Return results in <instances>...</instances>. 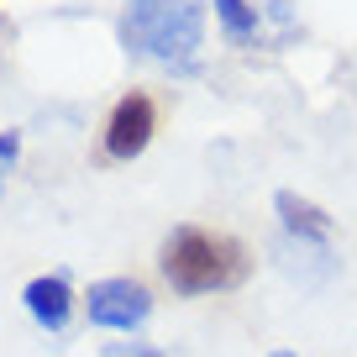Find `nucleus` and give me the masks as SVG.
<instances>
[{"instance_id": "f03ea898", "label": "nucleus", "mask_w": 357, "mask_h": 357, "mask_svg": "<svg viewBox=\"0 0 357 357\" xmlns=\"http://www.w3.org/2000/svg\"><path fill=\"white\" fill-rule=\"evenodd\" d=\"M158 268L174 284V294H215L247 279V247L205 226H174L158 252Z\"/></svg>"}, {"instance_id": "1a4fd4ad", "label": "nucleus", "mask_w": 357, "mask_h": 357, "mask_svg": "<svg viewBox=\"0 0 357 357\" xmlns=\"http://www.w3.org/2000/svg\"><path fill=\"white\" fill-rule=\"evenodd\" d=\"M105 357H163L153 347H105Z\"/></svg>"}, {"instance_id": "9d476101", "label": "nucleus", "mask_w": 357, "mask_h": 357, "mask_svg": "<svg viewBox=\"0 0 357 357\" xmlns=\"http://www.w3.org/2000/svg\"><path fill=\"white\" fill-rule=\"evenodd\" d=\"M273 357H294V352H273Z\"/></svg>"}, {"instance_id": "0eeeda50", "label": "nucleus", "mask_w": 357, "mask_h": 357, "mask_svg": "<svg viewBox=\"0 0 357 357\" xmlns=\"http://www.w3.org/2000/svg\"><path fill=\"white\" fill-rule=\"evenodd\" d=\"M215 22L226 26V37L252 43V37H257V6H252V0H215Z\"/></svg>"}, {"instance_id": "f257e3e1", "label": "nucleus", "mask_w": 357, "mask_h": 357, "mask_svg": "<svg viewBox=\"0 0 357 357\" xmlns=\"http://www.w3.org/2000/svg\"><path fill=\"white\" fill-rule=\"evenodd\" d=\"M116 37L132 58H153L163 68L195 74V53L205 43V6L200 0H126Z\"/></svg>"}, {"instance_id": "39448f33", "label": "nucleus", "mask_w": 357, "mask_h": 357, "mask_svg": "<svg viewBox=\"0 0 357 357\" xmlns=\"http://www.w3.org/2000/svg\"><path fill=\"white\" fill-rule=\"evenodd\" d=\"M22 305H26V315H32L43 331H63L68 315H74L68 279H63V273H43V279H32V284L22 289Z\"/></svg>"}, {"instance_id": "7ed1b4c3", "label": "nucleus", "mask_w": 357, "mask_h": 357, "mask_svg": "<svg viewBox=\"0 0 357 357\" xmlns=\"http://www.w3.org/2000/svg\"><path fill=\"white\" fill-rule=\"evenodd\" d=\"M84 315L100 331H137L153 315V294L137 279H95L84 294Z\"/></svg>"}, {"instance_id": "20e7f679", "label": "nucleus", "mask_w": 357, "mask_h": 357, "mask_svg": "<svg viewBox=\"0 0 357 357\" xmlns=\"http://www.w3.org/2000/svg\"><path fill=\"white\" fill-rule=\"evenodd\" d=\"M153 132H158V105H153V95H142V89L121 95V100L111 105V116H105V158L132 163L137 153H147Z\"/></svg>"}, {"instance_id": "6e6552de", "label": "nucleus", "mask_w": 357, "mask_h": 357, "mask_svg": "<svg viewBox=\"0 0 357 357\" xmlns=\"http://www.w3.org/2000/svg\"><path fill=\"white\" fill-rule=\"evenodd\" d=\"M16 153H22V132H0V184H6V168L16 163Z\"/></svg>"}, {"instance_id": "423d86ee", "label": "nucleus", "mask_w": 357, "mask_h": 357, "mask_svg": "<svg viewBox=\"0 0 357 357\" xmlns=\"http://www.w3.org/2000/svg\"><path fill=\"white\" fill-rule=\"evenodd\" d=\"M273 211H279L284 231H289L294 242H310V247H321L326 236H331V215H326L315 200L294 195V190H279V195H273Z\"/></svg>"}]
</instances>
